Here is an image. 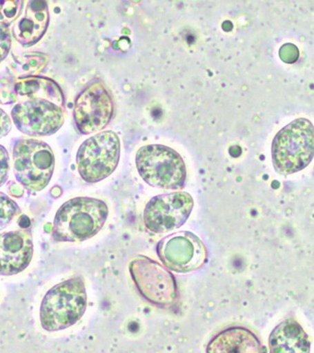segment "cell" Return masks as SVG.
<instances>
[{"mask_svg": "<svg viewBox=\"0 0 314 353\" xmlns=\"http://www.w3.org/2000/svg\"><path fill=\"white\" fill-rule=\"evenodd\" d=\"M109 216L106 203L77 197L63 203L54 218L52 238L58 242H81L96 236Z\"/></svg>", "mask_w": 314, "mask_h": 353, "instance_id": "6da1fadb", "label": "cell"}, {"mask_svg": "<svg viewBox=\"0 0 314 353\" xmlns=\"http://www.w3.org/2000/svg\"><path fill=\"white\" fill-rule=\"evenodd\" d=\"M86 307L87 293L82 278L63 281L43 297L40 308L41 325L48 332L68 329L82 318Z\"/></svg>", "mask_w": 314, "mask_h": 353, "instance_id": "7a4b0ae2", "label": "cell"}, {"mask_svg": "<svg viewBox=\"0 0 314 353\" xmlns=\"http://www.w3.org/2000/svg\"><path fill=\"white\" fill-rule=\"evenodd\" d=\"M313 125L305 118H300L284 126L273 141V165L279 174L302 171L313 161Z\"/></svg>", "mask_w": 314, "mask_h": 353, "instance_id": "3957f363", "label": "cell"}, {"mask_svg": "<svg viewBox=\"0 0 314 353\" xmlns=\"http://www.w3.org/2000/svg\"><path fill=\"white\" fill-rule=\"evenodd\" d=\"M136 167L145 182L161 190H181L186 183V166L181 156L170 147L148 144L136 154Z\"/></svg>", "mask_w": 314, "mask_h": 353, "instance_id": "277c9868", "label": "cell"}, {"mask_svg": "<svg viewBox=\"0 0 314 353\" xmlns=\"http://www.w3.org/2000/svg\"><path fill=\"white\" fill-rule=\"evenodd\" d=\"M15 179L30 192H40L50 184L55 157L48 144L35 139H20L12 151Z\"/></svg>", "mask_w": 314, "mask_h": 353, "instance_id": "5b68a950", "label": "cell"}, {"mask_svg": "<svg viewBox=\"0 0 314 353\" xmlns=\"http://www.w3.org/2000/svg\"><path fill=\"white\" fill-rule=\"evenodd\" d=\"M120 139L112 130L91 137L79 147L77 166L81 179L87 183H97L110 176L119 163Z\"/></svg>", "mask_w": 314, "mask_h": 353, "instance_id": "8992f818", "label": "cell"}, {"mask_svg": "<svg viewBox=\"0 0 314 353\" xmlns=\"http://www.w3.org/2000/svg\"><path fill=\"white\" fill-rule=\"evenodd\" d=\"M130 272L141 297L159 307H171L179 300L176 278L163 265L146 256L130 263Z\"/></svg>", "mask_w": 314, "mask_h": 353, "instance_id": "52a82bcc", "label": "cell"}, {"mask_svg": "<svg viewBox=\"0 0 314 353\" xmlns=\"http://www.w3.org/2000/svg\"><path fill=\"white\" fill-rule=\"evenodd\" d=\"M115 103L103 82L92 81L82 90L75 102L74 120L84 135L104 130L112 120Z\"/></svg>", "mask_w": 314, "mask_h": 353, "instance_id": "ba28073f", "label": "cell"}, {"mask_svg": "<svg viewBox=\"0 0 314 353\" xmlns=\"http://www.w3.org/2000/svg\"><path fill=\"white\" fill-rule=\"evenodd\" d=\"M157 254L167 269L177 273L195 272L208 262L205 244L189 231L177 232L161 239Z\"/></svg>", "mask_w": 314, "mask_h": 353, "instance_id": "9c48e42d", "label": "cell"}, {"mask_svg": "<svg viewBox=\"0 0 314 353\" xmlns=\"http://www.w3.org/2000/svg\"><path fill=\"white\" fill-rule=\"evenodd\" d=\"M194 199L188 192H176L152 198L144 211V223L152 233L164 234L186 223Z\"/></svg>", "mask_w": 314, "mask_h": 353, "instance_id": "30bf717a", "label": "cell"}, {"mask_svg": "<svg viewBox=\"0 0 314 353\" xmlns=\"http://www.w3.org/2000/svg\"><path fill=\"white\" fill-rule=\"evenodd\" d=\"M12 118L17 130L26 135L50 136L63 126L64 110L45 100H27L14 105Z\"/></svg>", "mask_w": 314, "mask_h": 353, "instance_id": "8fae6325", "label": "cell"}, {"mask_svg": "<svg viewBox=\"0 0 314 353\" xmlns=\"http://www.w3.org/2000/svg\"><path fill=\"white\" fill-rule=\"evenodd\" d=\"M32 256V234L30 230L0 234V275L10 276L23 272Z\"/></svg>", "mask_w": 314, "mask_h": 353, "instance_id": "7c38bea8", "label": "cell"}, {"mask_svg": "<svg viewBox=\"0 0 314 353\" xmlns=\"http://www.w3.org/2000/svg\"><path fill=\"white\" fill-rule=\"evenodd\" d=\"M50 23V11L45 1H28L25 14L12 28L15 40L24 48L39 42Z\"/></svg>", "mask_w": 314, "mask_h": 353, "instance_id": "4fadbf2b", "label": "cell"}, {"mask_svg": "<svg viewBox=\"0 0 314 353\" xmlns=\"http://www.w3.org/2000/svg\"><path fill=\"white\" fill-rule=\"evenodd\" d=\"M207 353H264L261 340L249 329L230 327L210 339Z\"/></svg>", "mask_w": 314, "mask_h": 353, "instance_id": "5bb4252c", "label": "cell"}, {"mask_svg": "<svg viewBox=\"0 0 314 353\" xmlns=\"http://www.w3.org/2000/svg\"><path fill=\"white\" fill-rule=\"evenodd\" d=\"M268 345L270 353H311L310 336L293 319H285L273 330Z\"/></svg>", "mask_w": 314, "mask_h": 353, "instance_id": "9a60e30c", "label": "cell"}, {"mask_svg": "<svg viewBox=\"0 0 314 353\" xmlns=\"http://www.w3.org/2000/svg\"><path fill=\"white\" fill-rule=\"evenodd\" d=\"M14 92L23 101L45 100L59 107H64V95L60 85L43 77H28L18 79Z\"/></svg>", "mask_w": 314, "mask_h": 353, "instance_id": "2e32d148", "label": "cell"}, {"mask_svg": "<svg viewBox=\"0 0 314 353\" xmlns=\"http://www.w3.org/2000/svg\"><path fill=\"white\" fill-rule=\"evenodd\" d=\"M21 210L9 196L0 192V231L6 228L19 215Z\"/></svg>", "mask_w": 314, "mask_h": 353, "instance_id": "e0dca14e", "label": "cell"}, {"mask_svg": "<svg viewBox=\"0 0 314 353\" xmlns=\"http://www.w3.org/2000/svg\"><path fill=\"white\" fill-rule=\"evenodd\" d=\"M23 5L19 0H0V24L8 27L14 22L21 14Z\"/></svg>", "mask_w": 314, "mask_h": 353, "instance_id": "ac0fdd59", "label": "cell"}, {"mask_svg": "<svg viewBox=\"0 0 314 353\" xmlns=\"http://www.w3.org/2000/svg\"><path fill=\"white\" fill-rule=\"evenodd\" d=\"M12 46L11 32L7 26L0 24V63L9 55Z\"/></svg>", "mask_w": 314, "mask_h": 353, "instance_id": "d6986e66", "label": "cell"}, {"mask_svg": "<svg viewBox=\"0 0 314 353\" xmlns=\"http://www.w3.org/2000/svg\"><path fill=\"white\" fill-rule=\"evenodd\" d=\"M10 172V157L7 149L0 145V187L6 183Z\"/></svg>", "mask_w": 314, "mask_h": 353, "instance_id": "ffe728a7", "label": "cell"}, {"mask_svg": "<svg viewBox=\"0 0 314 353\" xmlns=\"http://www.w3.org/2000/svg\"><path fill=\"white\" fill-rule=\"evenodd\" d=\"M279 57L284 63H293L300 58V51L293 43H285L279 49Z\"/></svg>", "mask_w": 314, "mask_h": 353, "instance_id": "44dd1931", "label": "cell"}, {"mask_svg": "<svg viewBox=\"0 0 314 353\" xmlns=\"http://www.w3.org/2000/svg\"><path fill=\"white\" fill-rule=\"evenodd\" d=\"M12 130V120L9 115L0 109V139L7 136Z\"/></svg>", "mask_w": 314, "mask_h": 353, "instance_id": "7402d4cb", "label": "cell"}]
</instances>
